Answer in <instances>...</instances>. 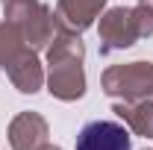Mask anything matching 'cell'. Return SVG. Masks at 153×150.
<instances>
[{
    "instance_id": "1",
    "label": "cell",
    "mask_w": 153,
    "mask_h": 150,
    "mask_svg": "<svg viewBox=\"0 0 153 150\" xmlns=\"http://www.w3.org/2000/svg\"><path fill=\"white\" fill-rule=\"evenodd\" d=\"M74 150H133V138L118 121H88L76 132Z\"/></svg>"
}]
</instances>
